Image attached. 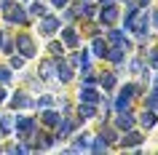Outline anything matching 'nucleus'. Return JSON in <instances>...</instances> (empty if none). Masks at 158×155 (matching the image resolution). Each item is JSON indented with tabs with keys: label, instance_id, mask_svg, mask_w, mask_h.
<instances>
[{
	"label": "nucleus",
	"instance_id": "1",
	"mask_svg": "<svg viewBox=\"0 0 158 155\" xmlns=\"http://www.w3.org/2000/svg\"><path fill=\"white\" fill-rule=\"evenodd\" d=\"M3 14H6V22H8V24H24V22H27V14H24V8H22V6H14L11 0L6 3Z\"/></svg>",
	"mask_w": 158,
	"mask_h": 155
},
{
	"label": "nucleus",
	"instance_id": "2",
	"mask_svg": "<svg viewBox=\"0 0 158 155\" xmlns=\"http://www.w3.org/2000/svg\"><path fill=\"white\" fill-rule=\"evenodd\" d=\"M14 46L22 51V56H24V59L35 56V43H32V38H30V35H16V43H14Z\"/></svg>",
	"mask_w": 158,
	"mask_h": 155
},
{
	"label": "nucleus",
	"instance_id": "3",
	"mask_svg": "<svg viewBox=\"0 0 158 155\" xmlns=\"http://www.w3.org/2000/svg\"><path fill=\"white\" fill-rule=\"evenodd\" d=\"M16 131L22 134V139H30L35 137V118H16Z\"/></svg>",
	"mask_w": 158,
	"mask_h": 155
},
{
	"label": "nucleus",
	"instance_id": "4",
	"mask_svg": "<svg viewBox=\"0 0 158 155\" xmlns=\"http://www.w3.org/2000/svg\"><path fill=\"white\" fill-rule=\"evenodd\" d=\"M99 19L105 22V24H113V22L118 19V8H115V6H110V3H105V8L99 11Z\"/></svg>",
	"mask_w": 158,
	"mask_h": 155
},
{
	"label": "nucleus",
	"instance_id": "5",
	"mask_svg": "<svg viewBox=\"0 0 158 155\" xmlns=\"http://www.w3.org/2000/svg\"><path fill=\"white\" fill-rule=\"evenodd\" d=\"M78 99H81V102H89V104H97V102H99V94H97L91 86H83L81 94H78Z\"/></svg>",
	"mask_w": 158,
	"mask_h": 155
},
{
	"label": "nucleus",
	"instance_id": "6",
	"mask_svg": "<svg viewBox=\"0 0 158 155\" xmlns=\"http://www.w3.org/2000/svg\"><path fill=\"white\" fill-rule=\"evenodd\" d=\"M59 30V19L56 16H46L43 19V24H40V32L43 35H54Z\"/></svg>",
	"mask_w": 158,
	"mask_h": 155
},
{
	"label": "nucleus",
	"instance_id": "7",
	"mask_svg": "<svg viewBox=\"0 0 158 155\" xmlns=\"http://www.w3.org/2000/svg\"><path fill=\"white\" fill-rule=\"evenodd\" d=\"M8 102H11V107H14V110H22V107H35V102H32L30 96H24V94H16V96H11Z\"/></svg>",
	"mask_w": 158,
	"mask_h": 155
},
{
	"label": "nucleus",
	"instance_id": "8",
	"mask_svg": "<svg viewBox=\"0 0 158 155\" xmlns=\"http://www.w3.org/2000/svg\"><path fill=\"white\" fill-rule=\"evenodd\" d=\"M115 126H118V128H126V131H129V128H131V126H134V118H131V115H129V112H126V110H123V112L118 115Z\"/></svg>",
	"mask_w": 158,
	"mask_h": 155
},
{
	"label": "nucleus",
	"instance_id": "9",
	"mask_svg": "<svg viewBox=\"0 0 158 155\" xmlns=\"http://www.w3.org/2000/svg\"><path fill=\"white\" fill-rule=\"evenodd\" d=\"M14 126H16V120H14L11 115H0V131H3V134H11Z\"/></svg>",
	"mask_w": 158,
	"mask_h": 155
},
{
	"label": "nucleus",
	"instance_id": "10",
	"mask_svg": "<svg viewBox=\"0 0 158 155\" xmlns=\"http://www.w3.org/2000/svg\"><path fill=\"white\" fill-rule=\"evenodd\" d=\"M142 139H145V137H139L137 131H129V134H126V137L121 139V145H123V147H131V145H139Z\"/></svg>",
	"mask_w": 158,
	"mask_h": 155
},
{
	"label": "nucleus",
	"instance_id": "11",
	"mask_svg": "<svg viewBox=\"0 0 158 155\" xmlns=\"http://www.w3.org/2000/svg\"><path fill=\"white\" fill-rule=\"evenodd\" d=\"M59 120H62V115L54 112V110H46V112H43V123H46V126H59Z\"/></svg>",
	"mask_w": 158,
	"mask_h": 155
},
{
	"label": "nucleus",
	"instance_id": "12",
	"mask_svg": "<svg viewBox=\"0 0 158 155\" xmlns=\"http://www.w3.org/2000/svg\"><path fill=\"white\" fill-rule=\"evenodd\" d=\"M62 38H64V43L70 46V48H75V46H78V35H75V30H70V27H67V30H62Z\"/></svg>",
	"mask_w": 158,
	"mask_h": 155
},
{
	"label": "nucleus",
	"instance_id": "13",
	"mask_svg": "<svg viewBox=\"0 0 158 155\" xmlns=\"http://www.w3.org/2000/svg\"><path fill=\"white\" fill-rule=\"evenodd\" d=\"M70 131H73V120H59V134H56V139H67V137H70Z\"/></svg>",
	"mask_w": 158,
	"mask_h": 155
},
{
	"label": "nucleus",
	"instance_id": "14",
	"mask_svg": "<svg viewBox=\"0 0 158 155\" xmlns=\"http://www.w3.org/2000/svg\"><path fill=\"white\" fill-rule=\"evenodd\" d=\"M56 72H59V78H62L64 83L73 78V70H70V64H64V62H59V64H56Z\"/></svg>",
	"mask_w": 158,
	"mask_h": 155
},
{
	"label": "nucleus",
	"instance_id": "15",
	"mask_svg": "<svg viewBox=\"0 0 158 155\" xmlns=\"http://www.w3.org/2000/svg\"><path fill=\"white\" fill-rule=\"evenodd\" d=\"M123 46H115V48H110L107 51V59H110V62H115V64H118V62H121V59H123Z\"/></svg>",
	"mask_w": 158,
	"mask_h": 155
},
{
	"label": "nucleus",
	"instance_id": "16",
	"mask_svg": "<svg viewBox=\"0 0 158 155\" xmlns=\"http://www.w3.org/2000/svg\"><path fill=\"white\" fill-rule=\"evenodd\" d=\"M139 123L145 126V128H153V123H156V115L148 110V112H142V115H139Z\"/></svg>",
	"mask_w": 158,
	"mask_h": 155
},
{
	"label": "nucleus",
	"instance_id": "17",
	"mask_svg": "<svg viewBox=\"0 0 158 155\" xmlns=\"http://www.w3.org/2000/svg\"><path fill=\"white\" fill-rule=\"evenodd\" d=\"M94 115H97V107L89 104V102H83V104H81V118H94Z\"/></svg>",
	"mask_w": 158,
	"mask_h": 155
},
{
	"label": "nucleus",
	"instance_id": "18",
	"mask_svg": "<svg viewBox=\"0 0 158 155\" xmlns=\"http://www.w3.org/2000/svg\"><path fill=\"white\" fill-rule=\"evenodd\" d=\"M94 54H97V56H107V43L105 40H94Z\"/></svg>",
	"mask_w": 158,
	"mask_h": 155
},
{
	"label": "nucleus",
	"instance_id": "19",
	"mask_svg": "<svg viewBox=\"0 0 158 155\" xmlns=\"http://www.w3.org/2000/svg\"><path fill=\"white\" fill-rule=\"evenodd\" d=\"M30 14H32V16H46V6H43V3H32V6H30Z\"/></svg>",
	"mask_w": 158,
	"mask_h": 155
},
{
	"label": "nucleus",
	"instance_id": "20",
	"mask_svg": "<svg viewBox=\"0 0 158 155\" xmlns=\"http://www.w3.org/2000/svg\"><path fill=\"white\" fill-rule=\"evenodd\" d=\"M86 145H89V134H83V137H81V139L73 145V153H81V150H86Z\"/></svg>",
	"mask_w": 158,
	"mask_h": 155
},
{
	"label": "nucleus",
	"instance_id": "21",
	"mask_svg": "<svg viewBox=\"0 0 158 155\" xmlns=\"http://www.w3.org/2000/svg\"><path fill=\"white\" fill-rule=\"evenodd\" d=\"M40 70H43V78H46V80H51V78H54V64H51V62H43V67H40Z\"/></svg>",
	"mask_w": 158,
	"mask_h": 155
},
{
	"label": "nucleus",
	"instance_id": "22",
	"mask_svg": "<svg viewBox=\"0 0 158 155\" xmlns=\"http://www.w3.org/2000/svg\"><path fill=\"white\" fill-rule=\"evenodd\" d=\"M91 150L94 153H105V150H107V142H105V139H94V145H91Z\"/></svg>",
	"mask_w": 158,
	"mask_h": 155
},
{
	"label": "nucleus",
	"instance_id": "23",
	"mask_svg": "<svg viewBox=\"0 0 158 155\" xmlns=\"http://www.w3.org/2000/svg\"><path fill=\"white\" fill-rule=\"evenodd\" d=\"M102 86H105V88H113V86H115V75L107 72L105 78H102Z\"/></svg>",
	"mask_w": 158,
	"mask_h": 155
},
{
	"label": "nucleus",
	"instance_id": "24",
	"mask_svg": "<svg viewBox=\"0 0 158 155\" xmlns=\"http://www.w3.org/2000/svg\"><path fill=\"white\" fill-rule=\"evenodd\" d=\"M148 107L153 110V107H158V88L156 91H150V96H148Z\"/></svg>",
	"mask_w": 158,
	"mask_h": 155
},
{
	"label": "nucleus",
	"instance_id": "25",
	"mask_svg": "<svg viewBox=\"0 0 158 155\" xmlns=\"http://www.w3.org/2000/svg\"><path fill=\"white\" fill-rule=\"evenodd\" d=\"M11 80V67H0V83H8Z\"/></svg>",
	"mask_w": 158,
	"mask_h": 155
},
{
	"label": "nucleus",
	"instance_id": "26",
	"mask_svg": "<svg viewBox=\"0 0 158 155\" xmlns=\"http://www.w3.org/2000/svg\"><path fill=\"white\" fill-rule=\"evenodd\" d=\"M0 48H3V54H11V51H14V40H8V38L0 40Z\"/></svg>",
	"mask_w": 158,
	"mask_h": 155
},
{
	"label": "nucleus",
	"instance_id": "27",
	"mask_svg": "<svg viewBox=\"0 0 158 155\" xmlns=\"http://www.w3.org/2000/svg\"><path fill=\"white\" fill-rule=\"evenodd\" d=\"M102 139H105V142H107V145H110V142H115V134H113V131H110V128H105V131H102Z\"/></svg>",
	"mask_w": 158,
	"mask_h": 155
},
{
	"label": "nucleus",
	"instance_id": "28",
	"mask_svg": "<svg viewBox=\"0 0 158 155\" xmlns=\"http://www.w3.org/2000/svg\"><path fill=\"white\" fill-rule=\"evenodd\" d=\"M8 64H11V67H16V70H19V67L24 64V56H11V62H8Z\"/></svg>",
	"mask_w": 158,
	"mask_h": 155
},
{
	"label": "nucleus",
	"instance_id": "29",
	"mask_svg": "<svg viewBox=\"0 0 158 155\" xmlns=\"http://www.w3.org/2000/svg\"><path fill=\"white\" fill-rule=\"evenodd\" d=\"M51 104V96H43V99H38V104H35V107H40V110H43V107H48Z\"/></svg>",
	"mask_w": 158,
	"mask_h": 155
},
{
	"label": "nucleus",
	"instance_id": "30",
	"mask_svg": "<svg viewBox=\"0 0 158 155\" xmlns=\"http://www.w3.org/2000/svg\"><path fill=\"white\" fill-rule=\"evenodd\" d=\"M51 54H54V56H59V54H62V46H59V43H51Z\"/></svg>",
	"mask_w": 158,
	"mask_h": 155
},
{
	"label": "nucleus",
	"instance_id": "31",
	"mask_svg": "<svg viewBox=\"0 0 158 155\" xmlns=\"http://www.w3.org/2000/svg\"><path fill=\"white\" fill-rule=\"evenodd\" d=\"M131 72H142V62H139V59L131 62Z\"/></svg>",
	"mask_w": 158,
	"mask_h": 155
},
{
	"label": "nucleus",
	"instance_id": "32",
	"mask_svg": "<svg viewBox=\"0 0 158 155\" xmlns=\"http://www.w3.org/2000/svg\"><path fill=\"white\" fill-rule=\"evenodd\" d=\"M150 64L158 67V51H153V54H150Z\"/></svg>",
	"mask_w": 158,
	"mask_h": 155
},
{
	"label": "nucleus",
	"instance_id": "33",
	"mask_svg": "<svg viewBox=\"0 0 158 155\" xmlns=\"http://www.w3.org/2000/svg\"><path fill=\"white\" fill-rule=\"evenodd\" d=\"M51 3H54V6H59V8H62V6H67V0H51Z\"/></svg>",
	"mask_w": 158,
	"mask_h": 155
},
{
	"label": "nucleus",
	"instance_id": "34",
	"mask_svg": "<svg viewBox=\"0 0 158 155\" xmlns=\"http://www.w3.org/2000/svg\"><path fill=\"white\" fill-rule=\"evenodd\" d=\"M6 99H8V96H6V88L0 86V102H6Z\"/></svg>",
	"mask_w": 158,
	"mask_h": 155
},
{
	"label": "nucleus",
	"instance_id": "35",
	"mask_svg": "<svg viewBox=\"0 0 158 155\" xmlns=\"http://www.w3.org/2000/svg\"><path fill=\"white\" fill-rule=\"evenodd\" d=\"M153 22H156V30H158V8H156V14H153Z\"/></svg>",
	"mask_w": 158,
	"mask_h": 155
},
{
	"label": "nucleus",
	"instance_id": "36",
	"mask_svg": "<svg viewBox=\"0 0 158 155\" xmlns=\"http://www.w3.org/2000/svg\"><path fill=\"white\" fill-rule=\"evenodd\" d=\"M6 3H8V0H0V11H3V8H6Z\"/></svg>",
	"mask_w": 158,
	"mask_h": 155
},
{
	"label": "nucleus",
	"instance_id": "37",
	"mask_svg": "<svg viewBox=\"0 0 158 155\" xmlns=\"http://www.w3.org/2000/svg\"><path fill=\"white\" fill-rule=\"evenodd\" d=\"M0 137H3V131H0Z\"/></svg>",
	"mask_w": 158,
	"mask_h": 155
}]
</instances>
